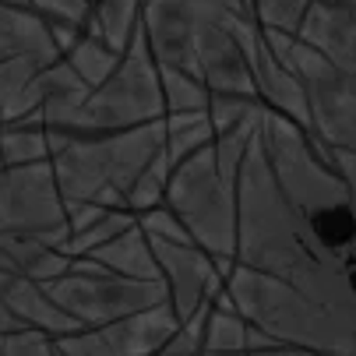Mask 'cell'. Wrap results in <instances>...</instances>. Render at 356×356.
Segmentation results:
<instances>
[{"instance_id": "6da1fadb", "label": "cell", "mask_w": 356, "mask_h": 356, "mask_svg": "<svg viewBox=\"0 0 356 356\" xmlns=\"http://www.w3.org/2000/svg\"><path fill=\"white\" fill-rule=\"evenodd\" d=\"M236 265L275 275L332 307L356 311L349 303L346 282L328 268V261L318 254L314 236L303 229L296 205L282 194L265 159L258 131L236 170Z\"/></svg>"}, {"instance_id": "7a4b0ae2", "label": "cell", "mask_w": 356, "mask_h": 356, "mask_svg": "<svg viewBox=\"0 0 356 356\" xmlns=\"http://www.w3.org/2000/svg\"><path fill=\"white\" fill-rule=\"evenodd\" d=\"M166 141V117L124 131H46L49 166L64 201L127 209V191ZM131 212V209H127Z\"/></svg>"}, {"instance_id": "3957f363", "label": "cell", "mask_w": 356, "mask_h": 356, "mask_svg": "<svg viewBox=\"0 0 356 356\" xmlns=\"http://www.w3.org/2000/svg\"><path fill=\"white\" fill-rule=\"evenodd\" d=\"M226 293L233 307L265 335L286 346H307L328 353H356V311L321 303L289 282L265 275L258 268L233 265L226 275Z\"/></svg>"}, {"instance_id": "277c9868", "label": "cell", "mask_w": 356, "mask_h": 356, "mask_svg": "<svg viewBox=\"0 0 356 356\" xmlns=\"http://www.w3.org/2000/svg\"><path fill=\"white\" fill-rule=\"evenodd\" d=\"M166 205L187 226L191 240L205 247L219 272L236 265V180L219 170L216 148L205 145L170 170Z\"/></svg>"}, {"instance_id": "5b68a950", "label": "cell", "mask_w": 356, "mask_h": 356, "mask_svg": "<svg viewBox=\"0 0 356 356\" xmlns=\"http://www.w3.org/2000/svg\"><path fill=\"white\" fill-rule=\"evenodd\" d=\"M163 85H159V60L148 49L145 32L138 29L127 49L120 54L113 74L88 88L85 103L74 117V131H124L148 120H163Z\"/></svg>"}, {"instance_id": "8992f818", "label": "cell", "mask_w": 356, "mask_h": 356, "mask_svg": "<svg viewBox=\"0 0 356 356\" xmlns=\"http://www.w3.org/2000/svg\"><path fill=\"white\" fill-rule=\"evenodd\" d=\"M42 289L54 296L60 307L81 321V328L92 325H110L127 314H138L145 307L170 300V286L159 279H131L117 275L95 258H71V268L57 279L42 282Z\"/></svg>"}, {"instance_id": "52a82bcc", "label": "cell", "mask_w": 356, "mask_h": 356, "mask_svg": "<svg viewBox=\"0 0 356 356\" xmlns=\"http://www.w3.org/2000/svg\"><path fill=\"white\" fill-rule=\"evenodd\" d=\"M258 141L265 148V159L282 187V194L300 209H321L346 197V184H339L325 163L314 156L311 131L289 120L286 113L265 106L258 120Z\"/></svg>"}, {"instance_id": "ba28073f", "label": "cell", "mask_w": 356, "mask_h": 356, "mask_svg": "<svg viewBox=\"0 0 356 356\" xmlns=\"http://www.w3.org/2000/svg\"><path fill=\"white\" fill-rule=\"evenodd\" d=\"M0 233H32L49 247L67 240V212L49 159L0 170Z\"/></svg>"}, {"instance_id": "9c48e42d", "label": "cell", "mask_w": 356, "mask_h": 356, "mask_svg": "<svg viewBox=\"0 0 356 356\" xmlns=\"http://www.w3.org/2000/svg\"><path fill=\"white\" fill-rule=\"evenodd\" d=\"M148 236V233H145ZM152 254L163 268V279L170 286V303L180 321H187L194 311H201L205 303H212L226 289V275L219 272L216 258L197 247V243H177L166 236H148Z\"/></svg>"}, {"instance_id": "30bf717a", "label": "cell", "mask_w": 356, "mask_h": 356, "mask_svg": "<svg viewBox=\"0 0 356 356\" xmlns=\"http://www.w3.org/2000/svg\"><path fill=\"white\" fill-rule=\"evenodd\" d=\"M11 60H25L35 67L60 60L54 29L29 0H0V64Z\"/></svg>"}, {"instance_id": "8fae6325", "label": "cell", "mask_w": 356, "mask_h": 356, "mask_svg": "<svg viewBox=\"0 0 356 356\" xmlns=\"http://www.w3.org/2000/svg\"><path fill=\"white\" fill-rule=\"evenodd\" d=\"M8 311H11L25 328H35V332L49 335V339L81 328V321L71 318L60 303L42 289V282L22 279V275H15L11 286H8Z\"/></svg>"}, {"instance_id": "7c38bea8", "label": "cell", "mask_w": 356, "mask_h": 356, "mask_svg": "<svg viewBox=\"0 0 356 356\" xmlns=\"http://www.w3.org/2000/svg\"><path fill=\"white\" fill-rule=\"evenodd\" d=\"M71 268V258L32 233H0V272L49 282Z\"/></svg>"}, {"instance_id": "4fadbf2b", "label": "cell", "mask_w": 356, "mask_h": 356, "mask_svg": "<svg viewBox=\"0 0 356 356\" xmlns=\"http://www.w3.org/2000/svg\"><path fill=\"white\" fill-rule=\"evenodd\" d=\"M81 258H95L99 265H106L110 272L117 275H131V279H152L159 282L163 279V268L152 254V243L145 236V229L138 222H131L127 229H120L113 240H106L103 247H95L92 254H81ZM166 282V279H163Z\"/></svg>"}, {"instance_id": "5bb4252c", "label": "cell", "mask_w": 356, "mask_h": 356, "mask_svg": "<svg viewBox=\"0 0 356 356\" xmlns=\"http://www.w3.org/2000/svg\"><path fill=\"white\" fill-rule=\"evenodd\" d=\"M85 29L113 46L117 54H124L134 32L141 29V0H88Z\"/></svg>"}, {"instance_id": "9a60e30c", "label": "cell", "mask_w": 356, "mask_h": 356, "mask_svg": "<svg viewBox=\"0 0 356 356\" xmlns=\"http://www.w3.org/2000/svg\"><path fill=\"white\" fill-rule=\"evenodd\" d=\"M71 67H74V74L88 85V88H95V85H103L110 74H113V67H117V60H120V54L113 46H106L99 35H92L88 29H81L78 35H74V42L60 54Z\"/></svg>"}, {"instance_id": "2e32d148", "label": "cell", "mask_w": 356, "mask_h": 356, "mask_svg": "<svg viewBox=\"0 0 356 356\" xmlns=\"http://www.w3.org/2000/svg\"><path fill=\"white\" fill-rule=\"evenodd\" d=\"M159 85H163V103L166 113H205L209 110V85L197 74L184 71V67H170L159 64Z\"/></svg>"}, {"instance_id": "e0dca14e", "label": "cell", "mask_w": 356, "mask_h": 356, "mask_svg": "<svg viewBox=\"0 0 356 356\" xmlns=\"http://www.w3.org/2000/svg\"><path fill=\"white\" fill-rule=\"evenodd\" d=\"M212 141H216V127L209 120V110L205 113H166V156L173 166Z\"/></svg>"}, {"instance_id": "ac0fdd59", "label": "cell", "mask_w": 356, "mask_h": 356, "mask_svg": "<svg viewBox=\"0 0 356 356\" xmlns=\"http://www.w3.org/2000/svg\"><path fill=\"white\" fill-rule=\"evenodd\" d=\"M170 170H173V163H170V156H166V141H163V148L148 159V166L138 173V180H134L131 191H127V209H131L134 216H138V212H148V209H156L159 201L166 197Z\"/></svg>"}, {"instance_id": "d6986e66", "label": "cell", "mask_w": 356, "mask_h": 356, "mask_svg": "<svg viewBox=\"0 0 356 356\" xmlns=\"http://www.w3.org/2000/svg\"><path fill=\"white\" fill-rule=\"evenodd\" d=\"M0 152H4V166L49 159L46 131L35 124H25V120H4L0 124Z\"/></svg>"}, {"instance_id": "ffe728a7", "label": "cell", "mask_w": 356, "mask_h": 356, "mask_svg": "<svg viewBox=\"0 0 356 356\" xmlns=\"http://www.w3.org/2000/svg\"><path fill=\"white\" fill-rule=\"evenodd\" d=\"M131 222H138L134 212H127V209H110L103 219H95L92 226L67 233V240H64L57 250L67 254V258H81V254H92L95 247H103L106 240H113V236H117L120 229H127Z\"/></svg>"}, {"instance_id": "44dd1931", "label": "cell", "mask_w": 356, "mask_h": 356, "mask_svg": "<svg viewBox=\"0 0 356 356\" xmlns=\"http://www.w3.org/2000/svg\"><path fill=\"white\" fill-rule=\"evenodd\" d=\"M265 103L258 95H236V92H212L209 99V120L216 127V134L250 120V117H261Z\"/></svg>"}, {"instance_id": "7402d4cb", "label": "cell", "mask_w": 356, "mask_h": 356, "mask_svg": "<svg viewBox=\"0 0 356 356\" xmlns=\"http://www.w3.org/2000/svg\"><path fill=\"white\" fill-rule=\"evenodd\" d=\"M250 8H254V18H258L261 29H282V32L296 35L311 0H250Z\"/></svg>"}, {"instance_id": "603a6c76", "label": "cell", "mask_w": 356, "mask_h": 356, "mask_svg": "<svg viewBox=\"0 0 356 356\" xmlns=\"http://www.w3.org/2000/svg\"><path fill=\"white\" fill-rule=\"evenodd\" d=\"M138 226L148 233V236H166V240H177V243H194L187 226L177 219V212L170 205H156L148 212H138Z\"/></svg>"}, {"instance_id": "cb8c5ba5", "label": "cell", "mask_w": 356, "mask_h": 356, "mask_svg": "<svg viewBox=\"0 0 356 356\" xmlns=\"http://www.w3.org/2000/svg\"><path fill=\"white\" fill-rule=\"evenodd\" d=\"M4 356H57L54 353V339L35 332V328H22L4 335Z\"/></svg>"}, {"instance_id": "d4e9b609", "label": "cell", "mask_w": 356, "mask_h": 356, "mask_svg": "<svg viewBox=\"0 0 356 356\" xmlns=\"http://www.w3.org/2000/svg\"><path fill=\"white\" fill-rule=\"evenodd\" d=\"M29 4L49 22H67V25L85 29V18H88V0H29Z\"/></svg>"}, {"instance_id": "484cf974", "label": "cell", "mask_w": 356, "mask_h": 356, "mask_svg": "<svg viewBox=\"0 0 356 356\" xmlns=\"http://www.w3.org/2000/svg\"><path fill=\"white\" fill-rule=\"evenodd\" d=\"M11 272H0V335H11V332H22L25 325L8 311V286H11Z\"/></svg>"}, {"instance_id": "4316f807", "label": "cell", "mask_w": 356, "mask_h": 356, "mask_svg": "<svg viewBox=\"0 0 356 356\" xmlns=\"http://www.w3.org/2000/svg\"><path fill=\"white\" fill-rule=\"evenodd\" d=\"M250 356H314V353H307V349H286V342H272L265 349H254Z\"/></svg>"}, {"instance_id": "83f0119b", "label": "cell", "mask_w": 356, "mask_h": 356, "mask_svg": "<svg viewBox=\"0 0 356 356\" xmlns=\"http://www.w3.org/2000/svg\"><path fill=\"white\" fill-rule=\"evenodd\" d=\"M201 356H250V353H205L201 349Z\"/></svg>"}, {"instance_id": "f1b7e54d", "label": "cell", "mask_w": 356, "mask_h": 356, "mask_svg": "<svg viewBox=\"0 0 356 356\" xmlns=\"http://www.w3.org/2000/svg\"><path fill=\"white\" fill-rule=\"evenodd\" d=\"M0 356H4V335H0Z\"/></svg>"}, {"instance_id": "f546056e", "label": "cell", "mask_w": 356, "mask_h": 356, "mask_svg": "<svg viewBox=\"0 0 356 356\" xmlns=\"http://www.w3.org/2000/svg\"><path fill=\"white\" fill-rule=\"evenodd\" d=\"M0 170H4V152H0Z\"/></svg>"}, {"instance_id": "4dcf8cb0", "label": "cell", "mask_w": 356, "mask_h": 356, "mask_svg": "<svg viewBox=\"0 0 356 356\" xmlns=\"http://www.w3.org/2000/svg\"><path fill=\"white\" fill-rule=\"evenodd\" d=\"M54 353H57V349H54ZM57 356H60V353H57Z\"/></svg>"}]
</instances>
